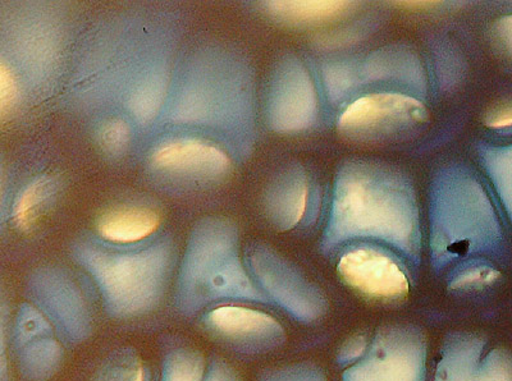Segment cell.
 <instances>
[{"label":"cell","instance_id":"obj_7","mask_svg":"<svg viewBox=\"0 0 512 381\" xmlns=\"http://www.w3.org/2000/svg\"><path fill=\"white\" fill-rule=\"evenodd\" d=\"M473 334H455L445 344L434 381H512V353L492 350Z\"/></svg>","mask_w":512,"mask_h":381},{"label":"cell","instance_id":"obj_15","mask_svg":"<svg viewBox=\"0 0 512 381\" xmlns=\"http://www.w3.org/2000/svg\"><path fill=\"white\" fill-rule=\"evenodd\" d=\"M350 2H267L265 9L277 20L291 25H319L346 15Z\"/></svg>","mask_w":512,"mask_h":381},{"label":"cell","instance_id":"obj_8","mask_svg":"<svg viewBox=\"0 0 512 381\" xmlns=\"http://www.w3.org/2000/svg\"><path fill=\"white\" fill-rule=\"evenodd\" d=\"M337 270L345 283L365 296L397 300L409 295L408 275L397 261L382 251L360 247L346 252Z\"/></svg>","mask_w":512,"mask_h":381},{"label":"cell","instance_id":"obj_4","mask_svg":"<svg viewBox=\"0 0 512 381\" xmlns=\"http://www.w3.org/2000/svg\"><path fill=\"white\" fill-rule=\"evenodd\" d=\"M428 119L427 108L411 96L370 94L344 110L338 131L355 141L392 140L419 130Z\"/></svg>","mask_w":512,"mask_h":381},{"label":"cell","instance_id":"obj_10","mask_svg":"<svg viewBox=\"0 0 512 381\" xmlns=\"http://www.w3.org/2000/svg\"><path fill=\"white\" fill-rule=\"evenodd\" d=\"M255 261L258 263V269L255 270L264 287L296 318L312 321L326 311L322 293L277 257H258Z\"/></svg>","mask_w":512,"mask_h":381},{"label":"cell","instance_id":"obj_17","mask_svg":"<svg viewBox=\"0 0 512 381\" xmlns=\"http://www.w3.org/2000/svg\"><path fill=\"white\" fill-rule=\"evenodd\" d=\"M483 159L512 222V145L488 148Z\"/></svg>","mask_w":512,"mask_h":381},{"label":"cell","instance_id":"obj_21","mask_svg":"<svg viewBox=\"0 0 512 381\" xmlns=\"http://www.w3.org/2000/svg\"><path fill=\"white\" fill-rule=\"evenodd\" d=\"M18 96V87L15 76L6 64H0V112L6 116L8 109L13 107Z\"/></svg>","mask_w":512,"mask_h":381},{"label":"cell","instance_id":"obj_9","mask_svg":"<svg viewBox=\"0 0 512 381\" xmlns=\"http://www.w3.org/2000/svg\"><path fill=\"white\" fill-rule=\"evenodd\" d=\"M231 252V247L223 240H216V245L204 240L195 247L189 270L196 291L204 293L205 298L221 295L259 298Z\"/></svg>","mask_w":512,"mask_h":381},{"label":"cell","instance_id":"obj_26","mask_svg":"<svg viewBox=\"0 0 512 381\" xmlns=\"http://www.w3.org/2000/svg\"><path fill=\"white\" fill-rule=\"evenodd\" d=\"M498 43L512 58V15L500 18L495 26Z\"/></svg>","mask_w":512,"mask_h":381},{"label":"cell","instance_id":"obj_24","mask_svg":"<svg viewBox=\"0 0 512 381\" xmlns=\"http://www.w3.org/2000/svg\"><path fill=\"white\" fill-rule=\"evenodd\" d=\"M484 123L493 130H504L512 127V102L497 105L486 114Z\"/></svg>","mask_w":512,"mask_h":381},{"label":"cell","instance_id":"obj_5","mask_svg":"<svg viewBox=\"0 0 512 381\" xmlns=\"http://www.w3.org/2000/svg\"><path fill=\"white\" fill-rule=\"evenodd\" d=\"M427 348L422 334L411 328L383 329L367 355L350 367L345 381H424Z\"/></svg>","mask_w":512,"mask_h":381},{"label":"cell","instance_id":"obj_18","mask_svg":"<svg viewBox=\"0 0 512 381\" xmlns=\"http://www.w3.org/2000/svg\"><path fill=\"white\" fill-rule=\"evenodd\" d=\"M204 370L203 357L198 353L176 352L168 358L163 381H203Z\"/></svg>","mask_w":512,"mask_h":381},{"label":"cell","instance_id":"obj_14","mask_svg":"<svg viewBox=\"0 0 512 381\" xmlns=\"http://www.w3.org/2000/svg\"><path fill=\"white\" fill-rule=\"evenodd\" d=\"M160 227L157 211L148 208H121L104 214L98 222V233L104 240L131 245L153 236Z\"/></svg>","mask_w":512,"mask_h":381},{"label":"cell","instance_id":"obj_6","mask_svg":"<svg viewBox=\"0 0 512 381\" xmlns=\"http://www.w3.org/2000/svg\"><path fill=\"white\" fill-rule=\"evenodd\" d=\"M268 109L269 122L278 132H301L313 125L318 113L317 91L303 64L287 61L278 68Z\"/></svg>","mask_w":512,"mask_h":381},{"label":"cell","instance_id":"obj_12","mask_svg":"<svg viewBox=\"0 0 512 381\" xmlns=\"http://www.w3.org/2000/svg\"><path fill=\"white\" fill-rule=\"evenodd\" d=\"M208 323L223 337L249 346H274L283 338V329L272 316L245 307H218L208 315Z\"/></svg>","mask_w":512,"mask_h":381},{"label":"cell","instance_id":"obj_23","mask_svg":"<svg viewBox=\"0 0 512 381\" xmlns=\"http://www.w3.org/2000/svg\"><path fill=\"white\" fill-rule=\"evenodd\" d=\"M103 381H144V369L140 362H125L104 374Z\"/></svg>","mask_w":512,"mask_h":381},{"label":"cell","instance_id":"obj_13","mask_svg":"<svg viewBox=\"0 0 512 381\" xmlns=\"http://www.w3.org/2000/svg\"><path fill=\"white\" fill-rule=\"evenodd\" d=\"M308 179L301 168H291L282 173L269 187L265 209L274 226L291 229L303 219L308 205Z\"/></svg>","mask_w":512,"mask_h":381},{"label":"cell","instance_id":"obj_3","mask_svg":"<svg viewBox=\"0 0 512 381\" xmlns=\"http://www.w3.org/2000/svg\"><path fill=\"white\" fill-rule=\"evenodd\" d=\"M86 259L90 272L117 314H141L158 300L167 272L168 259L163 249L137 254L93 251Z\"/></svg>","mask_w":512,"mask_h":381},{"label":"cell","instance_id":"obj_27","mask_svg":"<svg viewBox=\"0 0 512 381\" xmlns=\"http://www.w3.org/2000/svg\"><path fill=\"white\" fill-rule=\"evenodd\" d=\"M273 381H326L319 371L310 369L288 370Z\"/></svg>","mask_w":512,"mask_h":381},{"label":"cell","instance_id":"obj_25","mask_svg":"<svg viewBox=\"0 0 512 381\" xmlns=\"http://www.w3.org/2000/svg\"><path fill=\"white\" fill-rule=\"evenodd\" d=\"M367 350V338H365L364 335H356V337H352L342 346L338 360H340L341 364H349V362L359 360L360 357H363Z\"/></svg>","mask_w":512,"mask_h":381},{"label":"cell","instance_id":"obj_16","mask_svg":"<svg viewBox=\"0 0 512 381\" xmlns=\"http://www.w3.org/2000/svg\"><path fill=\"white\" fill-rule=\"evenodd\" d=\"M53 178L41 177L32 182L18 197L13 211V219L21 231H31L47 213L52 197L56 194Z\"/></svg>","mask_w":512,"mask_h":381},{"label":"cell","instance_id":"obj_29","mask_svg":"<svg viewBox=\"0 0 512 381\" xmlns=\"http://www.w3.org/2000/svg\"><path fill=\"white\" fill-rule=\"evenodd\" d=\"M207 381H236L232 378V376L224 370L213 371L210 374L209 379Z\"/></svg>","mask_w":512,"mask_h":381},{"label":"cell","instance_id":"obj_2","mask_svg":"<svg viewBox=\"0 0 512 381\" xmlns=\"http://www.w3.org/2000/svg\"><path fill=\"white\" fill-rule=\"evenodd\" d=\"M432 208V251L442 264L488 250L498 240L492 206L482 187L466 174L442 177Z\"/></svg>","mask_w":512,"mask_h":381},{"label":"cell","instance_id":"obj_22","mask_svg":"<svg viewBox=\"0 0 512 381\" xmlns=\"http://www.w3.org/2000/svg\"><path fill=\"white\" fill-rule=\"evenodd\" d=\"M160 94L162 93H160L157 85H154L136 95L134 108L137 117L143 118L144 121L145 119L152 118L155 110L159 107L160 96H162Z\"/></svg>","mask_w":512,"mask_h":381},{"label":"cell","instance_id":"obj_11","mask_svg":"<svg viewBox=\"0 0 512 381\" xmlns=\"http://www.w3.org/2000/svg\"><path fill=\"white\" fill-rule=\"evenodd\" d=\"M152 159L159 171L176 176L216 178L231 168V160L222 149L199 139L169 141L155 150Z\"/></svg>","mask_w":512,"mask_h":381},{"label":"cell","instance_id":"obj_20","mask_svg":"<svg viewBox=\"0 0 512 381\" xmlns=\"http://www.w3.org/2000/svg\"><path fill=\"white\" fill-rule=\"evenodd\" d=\"M500 278V273L492 266L477 264L463 270L451 280L450 288L455 291L491 286Z\"/></svg>","mask_w":512,"mask_h":381},{"label":"cell","instance_id":"obj_1","mask_svg":"<svg viewBox=\"0 0 512 381\" xmlns=\"http://www.w3.org/2000/svg\"><path fill=\"white\" fill-rule=\"evenodd\" d=\"M373 238L416 259L419 220L413 191L401 174L367 162H350L336 179L324 246Z\"/></svg>","mask_w":512,"mask_h":381},{"label":"cell","instance_id":"obj_28","mask_svg":"<svg viewBox=\"0 0 512 381\" xmlns=\"http://www.w3.org/2000/svg\"><path fill=\"white\" fill-rule=\"evenodd\" d=\"M402 8L425 9L436 6L437 2H399Z\"/></svg>","mask_w":512,"mask_h":381},{"label":"cell","instance_id":"obj_19","mask_svg":"<svg viewBox=\"0 0 512 381\" xmlns=\"http://www.w3.org/2000/svg\"><path fill=\"white\" fill-rule=\"evenodd\" d=\"M98 139L105 153L121 155L130 145V127L122 119H111L100 128Z\"/></svg>","mask_w":512,"mask_h":381}]
</instances>
